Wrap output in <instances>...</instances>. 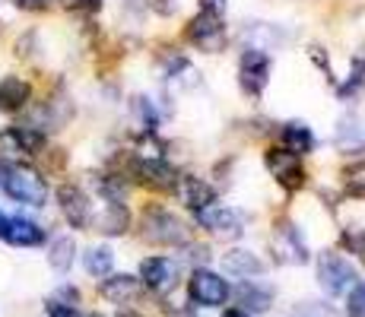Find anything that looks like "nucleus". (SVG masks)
<instances>
[{
    "mask_svg": "<svg viewBox=\"0 0 365 317\" xmlns=\"http://www.w3.org/2000/svg\"><path fill=\"white\" fill-rule=\"evenodd\" d=\"M4 232H6V216L0 213V238H4Z\"/></svg>",
    "mask_w": 365,
    "mask_h": 317,
    "instance_id": "33",
    "label": "nucleus"
},
{
    "mask_svg": "<svg viewBox=\"0 0 365 317\" xmlns=\"http://www.w3.org/2000/svg\"><path fill=\"white\" fill-rule=\"evenodd\" d=\"M181 317H194V314H181Z\"/></svg>",
    "mask_w": 365,
    "mask_h": 317,
    "instance_id": "34",
    "label": "nucleus"
},
{
    "mask_svg": "<svg viewBox=\"0 0 365 317\" xmlns=\"http://www.w3.org/2000/svg\"><path fill=\"white\" fill-rule=\"evenodd\" d=\"M187 35L191 41L200 48V51H220L226 45V26H222V16H213V13H200V16L191 19L187 26Z\"/></svg>",
    "mask_w": 365,
    "mask_h": 317,
    "instance_id": "6",
    "label": "nucleus"
},
{
    "mask_svg": "<svg viewBox=\"0 0 365 317\" xmlns=\"http://www.w3.org/2000/svg\"><path fill=\"white\" fill-rule=\"evenodd\" d=\"M267 168H270L273 178L286 187H299L302 178H305V172H302V165H299V156L289 152V150H270L267 152Z\"/></svg>",
    "mask_w": 365,
    "mask_h": 317,
    "instance_id": "11",
    "label": "nucleus"
},
{
    "mask_svg": "<svg viewBox=\"0 0 365 317\" xmlns=\"http://www.w3.org/2000/svg\"><path fill=\"white\" fill-rule=\"evenodd\" d=\"M191 298L197 301V305L220 308V305H226V298H229V283L226 279H220L216 273H210V270H194Z\"/></svg>",
    "mask_w": 365,
    "mask_h": 317,
    "instance_id": "7",
    "label": "nucleus"
},
{
    "mask_svg": "<svg viewBox=\"0 0 365 317\" xmlns=\"http://www.w3.org/2000/svg\"><path fill=\"white\" fill-rule=\"evenodd\" d=\"M356 279H359V273H356V266L349 264L346 257H340V254H321L318 283L331 295H346L349 289L356 286Z\"/></svg>",
    "mask_w": 365,
    "mask_h": 317,
    "instance_id": "3",
    "label": "nucleus"
},
{
    "mask_svg": "<svg viewBox=\"0 0 365 317\" xmlns=\"http://www.w3.org/2000/svg\"><path fill=\"white\" fill-rule=\"evenodd\" d=\"M4 238L10 244H16V248H35V244L45 241V229L29 219H6Z\"/></svg>",
    "mask_w": 365,
    "mask_h": 317,
    "instance_id": "15",
    "label": "nucleus"
},
{
    "mask_svg": "<svg viewBox=\"0 0 365 317\" xmlns=\"http://www.w3.org/2000/svg\"><path fill=\"white\" fill-rule=\"evenodd\" d=\"M194 216H197L200 229H210L220 238H235L242 232V216L232 207H226V203H210V207L197 209Z\"/></svg>",
    "mask_w": 365,
    "mask_h": 317,
    "instance_id": "5",
    "label": "nucleus"
},
{
    "mask_svg": "<svg viewBox=\"0 0 365 317\" xmlns=\"http://www.w3.org/2000/svg\"><path fill=\"white\" fill-rule=\"evenodd\" d=\"M83 6H89V10H96V6H99V0H80Z\"/></svg>",
    "mask_w": 365,
    "mask_h": 317,
    "instance_id": "32",
    "label": "nucleus"
},
{
    "mask_svg": "<svg viewBox=\"0 0 365 317\" xmlns=\"http://www.w3.org/2000/svg\"><path fill=\"white\" fill-rule=\"evenodd\" d=\"M283 140H286V150L296 152V156H302V152H312V146H314L312 130H308V127L302 124V121L286 124V127H283Z\"/></svg>",
    "mask_w": 365,
    "mask_h": 317,
    "instance_id": "20",
    "label": "nucleus"
},
{
    "mask_svg": "<svg viewBox=\"0 0 365 317\" xmlns=\"http://www.w3.org/2000/svg\"><path fill=\"white\" fill-rule=\"evenodd\" d=\"M0 187H4L13 200L26 203V207H45L48 185L29 165H4V162H0Z\"/></svg>",
    "mask_w": 365,
    "mask_h": 317,
    "instance_id": "1",
    "label": "nucleus"
},
{
    "mask_svg": "<svg viewBox=\"0 0 365 317\" xmlns=\"http://www.w3.org/2000/svg\"><path fill=\"white\" fill-rule=\"evenodd\" d=\"M346 314L349 317H365V283H356L353 289H349Z\"/></svg>",
    "mask_w": 365,
    "mask_h": 317,
    "instance_id": "24",
    "label": "nucleus"
},
{
    "mask_svg": "<svg viewBox=\"0 0 365 317\" xmlns=\"http://www.w3.org/2000/svg\"><path fill=\"white\" fill-rule=\"evenodd\" d=\"M343 241L349 244V248H353L356 254H359V257L365 260V238H359V235H343Z\"/></svg>",
    "mask_w": 365,
    "mask_h": 317,
    "instance_id": "28",
    "label": "nucleus"
},
{
    "mask_svg": "<svg viewBox=\"0 0 365 317\" xmlns=\"http://www.w3.org/2000/svg\"><path fill=\"white\" fill-rule=\"evenodd\" d=\"M83 264H86V270L93 273V276H111L115 254H111L108 248H89L86 257H83Z\"/></svg>",
    "mask_w": 365,
    "mask_h": 317,
    "instance_id": "22",
    "label": "nucleus"
},
{
    "mask_svg": "<svg viewBox=\"0 0 365 317\" xmlns=\"http://www.w3.org/2000/svg\"><path fill=\"white\" fill-rule=\"evenodd\" d=\"M178 197H181V203L185 207H191L194 213L203 207H210V203H216V194H213V187L210 185H203L200 178H178Z\"/></svg>",
    "mask_w": 365,
    "mask_h": 317,
    "instance_id": "14",
    "label": "nucleus"
},
{
    "mask_svg": "<svg viewBox=\"0 0 365 317\" xmlns=\"http://www.w3.org/2000/svg\"><path fill=\"white\" fill-rule=\"evenodd\" d=\"M102 295L108 301H115V305H130V301H137V295H140V279L128 276V273L108 276V279H102Z\"/></svg>",
    "mask_w": 365,
    "mask_h": 317,
    "instance_id": "13",
    "label": "nucleus"
},
{
    "mask_svg": "<svg viewBox=\"0 0 365 317\" xmlns=\"http://www.w3.org/2000/svg\"><path fill=\"white\" fill-rule=\"evenodd\" d=\"M238 298H242V305L251 308V311H264V308L270 305L273 295L267 292V289L255 286V283H242V286H238Z\"/></svg>",
    "mask_w": 365,
    "mask_h": 317,
    "instance_id": "23",
    "label": "nucleus"
},
{
    "mask_svg": "<svg viewBox=\"0 0 365 317\" xmlns=\"http://www.w3.org/2000/svg\"><path fill=\"white\" fill-rule=\"evenodd\" d=\"M128 222H130V216H128V209H124V203H105L102 213L93 216L89 225H96L102 235H124Z\"/></svg>",
    "mask_w": 365,
    "mask_h": 317,
    "instance_id": "16",
    "label": "nucleus"
},
{
    "mask_svg": "<svg viewBox=\"0 0 365 317\" xmlns=\"http://www.w3.org/2000/svg\"><path fill=\"white\" fill-rule=\"evenodd\" d=\"M222 266H226L229 273H235V276H245V279L261 276L264 273V260L251 251H229L226 257H222Z\"/></svg>",
    "mask_w": 365,
    "mask_h": 317,
    "instance_id": "17",
    "label": "nucleus"
},
{
    "mask_svg": "<svg viewBox=\"0 0 365 317\" xmlns=\"http://www.w3.org/2000/svg\"><path fill=\"white\" fill-rule=\"evenodd\" d=\"M58 203H61L64 219L73 225V229H86V225L93 222V203H89V197L83 194L80 187H73V185L58 187Z\"/></svg>",
    "mask_w": 365,
    "mask_h": 317,
    "instance_id": "8",
    "label": "nucleus"
},
{
    "mask_svg": "<svg viewBox=\"0 0 365 317\" xmlns=\"http://www.w3.org/2000/svg\"><path fill=\"white\" fill-rule=\"evenodd\" d=\"M222 317H251V314L245 311V308H229V311L222 314Z\"/></svg>",
    "mask_w": 365,
    "mask_h": 317,
    "instance_id": "31",
    "label": "nucleus"
},
{
    "mask_svg": "<svg viewBox=\"0 0 365 317\" xmlns=\"http://www.w3.org/2000/svg\"><path fill=\"white\" fill-rule=\"evenodd\" d=\"M133 111H137V118H140V121H143L146 127H150V130L159 124V115H156V111H153L150 98H137V102H133Z\"/></svg>",
    "mask_w": 365,
    "mask_h": 317,
    "instance_id": "25",
    "label": "nucleus"
},
{
    "mask_svg": "<svg viewBox=\"0 0 365 317\" xmlns=\"http://www.w3.org/2000/svg\"><path fill=\"white\" fill-rule=\"evenodd\" d=\"M140 279L153 292H172L178 283V264H172L168 257H150L140 264Z\"/></svg>",
    "mask_w": 365,
    "mask_h": 317,
    "instance_id": "9",
    "label": "nucleus"
},
{
    "mask_svg": "<svg viewBox=\"0 0 365 317\" xmlns=\"http://www.w3.org/2000/svg\"><path fill=\"white\" fill-rule=\"evenodd\" d=\"M343 178H346V185L353 190H365V162H356V165H349L346 172H343Z\"/></svg>",
    "mask_w": 365,
    "mask_h": 317,
    "instance_id": "26",
    "label": "nucleus"
},
{
    "mask_svg": "<svg viewBox=\"0 0 365 317\" xmlns=\"http://www.w3.org/2000/svg\"><path fill=\"white\" fill-rule=\"evenodd\" d=\"M48 317H83L76 308H54V305H48Z\"/></svg>",
    "mask_w": 365,
    "mask_h": 317,
    "instance_id": "29",
    "label": "nucleus"
},
{
    "mask_svg": "<svg viewBox=\"0 0 365 317\" xmlns=\"http://www.w3.org/2000/svg\"><path fill=\"white\" fill-rule=\"evenodd\" d=\"M29 102V83H23L19 76H4L0 80V108L16 111Z\"/></svg>",
    "mask_w": 365,
    "mask_h": 317,
    "instance_id": "18",
    "label": "nucleus"
},
{
    "mask_svg": "<svg viewBox=\"0 0 365 317\" xmlns=\"http://www.w3.org/2000/svg\"><path fill=\"white\" fill-rule=\"evenodd\" d=\"M238 80H242V89L248 95H261L267 80H270V58L261 51V48H251V51L242 54L238 61Z\"/></svg>",
    "mask_w": 365,
    "mask_h": 317,
    "instance_id": "4",
    "label": "nucleus"
},
{
    "mask_svg": "<svg viewBox=\"0 0 365 317\" xmlns=\"http://www.w3.org/2000/svg\"><path fill=\"white\" fill-rule=\"evenodd\" d=\"M23 10H41V6H48V0H16Z\"/></svg>",
    "mask_w": 365,
    "mask_h": 317,
    "instance_id": "30",
    "label": "nucleus"
},
{
    "mask_svg": "<svg viewBox=\"0 0 365 317\" xmlns=\"http://www.w3.org/2000/svg\"><path fill=\"white\" fill-rule=\"evenodd\" d=\"M73 251H76V244H73V238H58V241L51 244V254H48V264L54 266L58 273H67L70 270V264H73Z\"/></svg>",
    "mask_w": 365,
    "mask_h": 317,
    "instance_id": "21",
    "label": "nucleus"
},
{
    "mask_svg": "<svg viewBox=\"0 0 365 317\" xmlns=\"http://www.w3.org/2000/svg\"><path fill=\"white\" fill-rule=\"evenodd\" d=\"M143 238L153 244H185L191 238V229L168 209H150L143 216Z\"/></svg>",
    "mask_w": 365,
    "mask_h": 317,
    "instance_id": "2",
    "label": "nucleus"
},
{
    "mask_svg": "<svg viewBox=\"0 0 365 317\" xmlns=\"http://www.w3.org/2000/svg\"><path fill=\"white\" fill-rule=\"evenodd\" d=\"M4 143L16 146L19 152H38L41 146H45V137H41V130H35V127H10V130L4 133Z\"/></svg>",
    "mask_w": 365,
    "mask_h": 317,
    "instance_id": "19",
    "label": "nucleus"
},
{
    "mask_svg": "<svg viewBox=\"0 0 365 317\" xmlns=\"http://www.w3.org/2000/svg\"><path fill=\"white\" fill-rule=\"evenodd\" d=\"M203 13H213V16H222V13H226V0H203Z\"/></svg>",
    "mask_w": 365,
    "mask_h": 317,
    "instance_id": "27",
    "label": "nucleus"
},
{
    "mask_svg": "<svg viewBox=\"0 0 365 317\" xmlns=\"http://www.w3.org/2000/svg\"><path fill=\"white\" fill-rule=\"evenodd\" d=\"M270 248H273V257H277L279 264H308V248L292 225H283V229L277 232Z\"/></svg>",
    "mask_w": 365,
    "mask_h": 317,
    "instance_id": "10",
    "label": "nucleus"
},
{
    "mask_svg": "<svg viewBox=\"0 0 365 317\" xmlns=\"http://www.w3.org/2000/svg\"><path fill=\"white\" fill-rule=\"evenodd\" d=\"M137 175H140V181L150 185V187L168 190V187L178 185V172H175L165 159H140L137 162Z\"/></svg>",
    "mask_w": 365,
    "mask_h": 317,
    "instance_id": "12",
    "label": "nucleus"
}]
</instances>
